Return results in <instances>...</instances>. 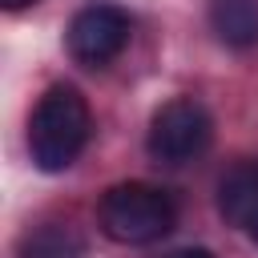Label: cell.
I'll list each match as a JSON object with an SVG mask.
<instances>
[{
    "label": "cell",
    "mask_w": 258,
    "mask_h": 258,
    "mask_svg": "<svg viewBox=\"0 0 258 258\" xmlns=\"http://www.w3.org/2000/svg\"><path fill=\"white\" fill-rule=\"evenodd\" d=\"M89 129H93V117H89L81 89L52 85L28 117V153L36 161V169H44V173L69 169L81 157V149L89 145Z\"/></svg>",
    "instance_id": "6da1fadb"
},
{
    "label": "cell",
    "mask_w": 258,
    "mask_h": 258,
    "mask_svg": "<svg viewBox=\"0 0 258 258\" xmlns=\"http://www.w3.org/2000/svg\"><path fill=\"white\" fill-rule=\"evenodd\" d=\"M173 222H177L173 198L149 181H121V185L105 189V198L97 206L101 234L121 246H149V242L165 238L173 230Z\"/></svg>",
    "instance_id": "7a4b0ae2"
},
{
    "label": "cell",
    "mask_w": 258,
    "mask_h": 258,
    "mask_svg": "<svg viewBox=\"0 0 258 258\" xmlns=\"http://www.w3.org/2000/svg\"><path fill=\"white\" fill-rule=\"evenodd\" d=\"M210 137H214V121L206 105H198L194 97H173L153 113L145 149L157 165H185L210 149Z\"/></svg>",
    "instance_id": "3957f363"
},
{
    "label": "cell",
    "mask_w": 258,
    "mask_h": 258,
    "mask_svg": "<svg viewBox=\"0 0 258 258\" xmlns=\"http://www.w3.org/2000/svg\"><path fill=\"white\" fill-rule=\"evenodd\" d=\"M129 16L113 4H93V8H81L69 24V52L89 64V69H101L109 64L113 56H121V48L129 44Z\"/></svg>",
    "instance_id": "277c9868"
},
{
    "label": "cell",
    "mask_w": 258,
    "mask_h": 258,
    "mask_svg": "<svg viewBox=\"0 0 258 258\" xmlns=\"http://www.w3.org/2000/svg\"><path fill=\"white\" fill-rule=\"evenodd\" d=\"M218 210L250 242H258V165L242 161L218 181Z\"/></svg>",
    "instance_id": "5b68a950"
},
{
    "label": "cell",
    "mask_w": 258,
    "mask_h": 258,
    "mask_svg": "<svg viewBox=\"0 0 258 258\" xmlns=\"http://www.w3.org/2000/svg\"><path fill=\"white\" fill-rule=\"evenodd\" d=\"M210 24L222 44L250 48V44H258V0H214Z\"/></svg>",
    "instance_id": "8992f818"
},
{
    "label": "cell",
    "mask_w": 258,
    "mask_h": 258,
    "mask_svg": "<svg viewBox=\"0 0 258 258\" xmlns=\"http://www.w3.org/2000/svg\"><path fill=\"white\" fill-rule=\"evenodd\" d=\"M16 258H85V238L64 222H44L20 238Z\"/></svg>",
    "instance_id": "52a82bcc"
},
{
    "label": "cell",
    "mask_w": 258,
    "mask_h": 258,
    "mask_svg": "<svg viewBox=\"0 0 258 258\" xmlns=\"http://www.w3.org/2000/svg\"><path fill=\"white\" fill-rule=\"evenodd\" d=\"M28 4H36V0H0L4 12H20V8H28Z\"/></svg>",
    "instance_id": "ba28073f"
},
{
    "label": "cell",
    "mask_w": 258,
    "mask_h": 258,
    "mask_svg": "<svg viewBox=\"0 0 258 258\" xmlns=\"http://www.w3.org/2000/svg\"><path fill=\"white\" fill-rule=\"evenodd\" d=\"M169 258H214L210 250H177V254H169Z\"/></svg>",
    "instance_id": "9c48e42d"
}]
</instances>
